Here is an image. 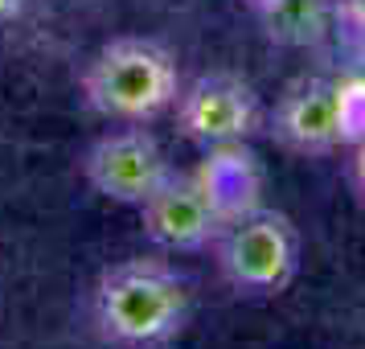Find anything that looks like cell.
Returning a JSON list of instances; mask_svg holds the SVG:
<instances>
[{"instance_id": "6da1fadb", "label": "cell", "mask_w": 365, "mask_h": 349, "mask_svg": "<svg viewBox=\"0 0 365 349\" xmlns=\"http://www.w3.org/2000/svg\"><path fill=\"white\" fill-rule=\"evenodd\" d=\"M193 292L160 259H123L95 283V325L115 345H160L189 325Z\"/></svg>"}, {"instance_id": "7a4b0ae2", "label": "cell", "mask_w": 365, "mask_h": 349, "mask_svg": "<svg viewBox=\"0 0 365 349\" xmlns=\"http://www.w3.org/2000/svg\"><path fill=\"white\" fill-rule=\"evenodd\" d=\"M181 95L177 62L148 37L107 41L83 70V99L91 111L119 123H148Z\"/></svg>"}, {"instance_id": "3957f363", "label": "cell", "mask_w": 365, "mask_h": 349, "mask_svg": "<svg viewBox=\"0 0 365 349\" xmlns=\"http://www.w3.org/2000/svg\"><path fill=\"white\" fill-rule=\"evenodd\" d=\"M214 255L238 296H275L299 271V231L287 214L255 206L222 226Z\"/></svg>"}, {"instance_id": "277c9868", "label": "cell", "mask_w": 365, "mask_h": 349, "mask_svg": "<svg viewBox=\"0 0 365 349\" xmlns=\"http://www.w3.org/2000/svg\"><path fill=\"white\" fill-rule=\"evenodd\" d=\"M177 132L201 148H230L263 128V103L238 74H201L177 95Z\"/></svg>"}, {"instance_id": "5b68a950", "label": "cell", "mask_w": 365, "mask_h": 349, "mask_svg": "<svg viewBox=\"0 0 365 349\" xmlns=\"http://www.w3.org/2000/svg\"><path fill=\"white\" fill-rule=\"evenodd\" d=\"M173 165L165 161V148L144 128H119L99 136L83 156V177L99 198L115 206H144L160 189Z\"/></svg>"}, {"instance_id": "8992f818", "label": "cell", "mask_w": 365, "mask_h": 349, "mask_svg": "<svg viewBox=\"0 0 365 349\" xmlns=\"http://www.w3.org/2000/svg\"><path fill=\"white\" fill-rule=\"evenodd\" d=\"M140 218H144V234L160 251H185V255L210 251L226 226V214L217 210L201 173H177V168L140 206Z\"/></svg>"}, {"instance_id": "52a82bcc", "label": "cell", "mask_w": 365, "mask_h": 349, "mask_svg": "<svg viewBox=\"0 0 365 349\" xmlns=\"http://www.w3.org/2000/svg\"><path fill=\"white\" fill-rule=\"evenodd\" d=\"M267 132L275 144L299 156H329L345 144L341 95L329 79H299L283 91L275 111L267 119Z\"/></svg>"}, {"instance_id": "ba28073f", "label": "cell", "mask_w": 365, "mask_h": 349, "mask_svg": "<svg viewBox=\"0 0 365 349\" xmlns=\"http://www.w3.org/2000/svg\"><path fill=\"white\" fill-rule=\"evenodd\" d=\"M259 17L275 46L308 50L329 37L336 21V0H271L267 9H259Z\"/></svg>"}, {"instance_id": "9c48e42d", "label": "cell", "mask_w": 365, "mask_h": 349, "mask_svg": "<svg viewBox=\"0 0 365 349\" xmlns=\"http://www.w3.org/2000/svg\"><path fill=\"white\" fill-rule=\"evenodd\" d=\"M336 21L357 41H365V0H336Z\"/></svg>"}, {"instance_id": "30bf717a", "label": "cell", "mask_w": 365, "mask_h": 349, "mask_svg": "<svg viewBox=\"0 0 365 349\" xmlns=\"http://www.w3.org/2000/svg\"><path fill=\"white\" fill-rule=\"evenodd\" d=\"M349 177H353L357 198L365 201V132L357 136V148H353V161H349Z\"/></svg>"}, {"instance_id": "8fae6325", "label": "cell", "mask_w": 365, "mask_h": 349, "mask_svg": "<svg viewBox=\"0 0 365 349\" xmlns=\"http://www.w3.org/2000/svg\"><path fill=\"white\" fill-rule=\"evenodd\" d=\"M238 4H247V9H255V13H259V9H267V4H271V0H238Z\"/></svg>"}]
</instances>
